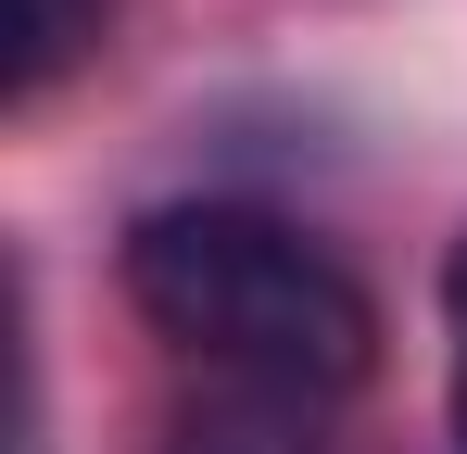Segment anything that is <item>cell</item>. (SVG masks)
I'll return each mask as SVG.
<instances>
[{"mask_svg":"<svg viewBox=\"0 0 467 454\" xmlns=\"http://www.w3.org/2000/svg\"><path fill=\"white\" fill-rule=\"evenodd\" d=\"M152 454H341L328 442V404H278V391H190L177 417H164Z\"/></svg>","mask_w":467,"mask_h":454,"instance_id":"obj_2","label":"cell"},{"mask_svg":"<svg viewBox=\"0 0 467 454\" xmlns=\"http://www.w3.org/2000/svg\"><path fill=\"white\" fill-rule=\"evenodd\" d=\"M101 26H114V0H0V38H13V51H0V88L38 101L64 64L101 51Z\"/></svg>","mask_w":467,"mask_h":454,"instance_id":"obj_3","label":"cell"},{"mask_svg":"<svg viewBox=\"0 0 467 454\" xmlns=\"http://www.w3.org/2000/svg\"><path fill=\"white\" fill-rule=\"evenodd\" d=\"M127 303L152 315L177 366L215 391H278V404H341L379 366V303L354 291L304 227L253 202H164L127 227Z\"/></svg>","mask_w":467,"mask_h":454,"instance_id":"obj_1","label":"cell"},{"mask_svg":"<svg viewBox=\"0 0 467 454\" xmlns=\"http://www.w3.org/2000/svg\"><path fill=\"white\" fill-rule=\"evenodd\" d=\"M442 341H455V454H467V240L442 265Z\"/></svg>","mask_w":467,"mask_h":454,"instance_id":"obj_4","label":"cell"}]
</instances>
